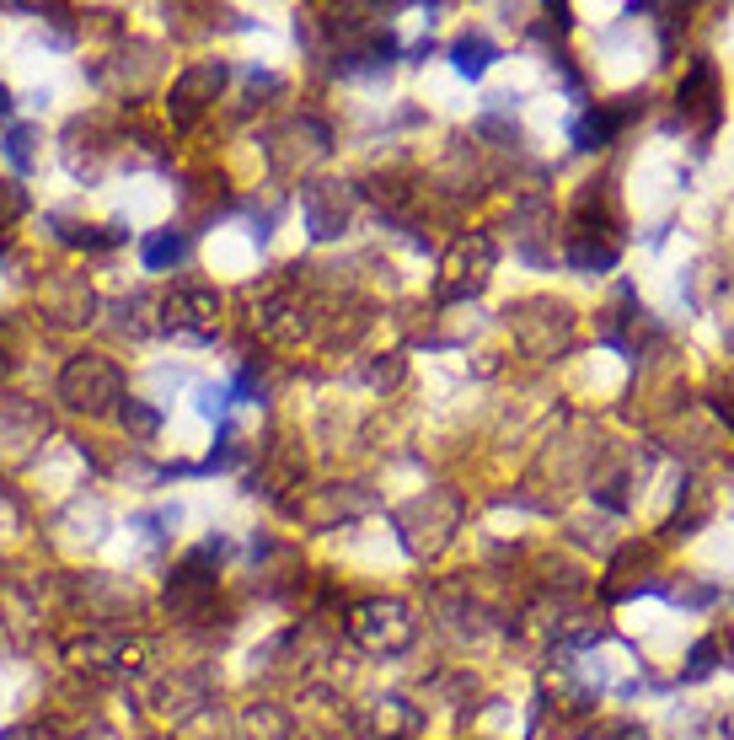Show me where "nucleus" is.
Here are the masks:
<instances>
[{
  "mask_svg": "<svg viewBox=\"0 0 734 740\" xmlns=\"http://www.w3.org/2000/svg\"><path fill=\"white\" fill-rule=\"evenodd\" d=\"M119 419H123V430L129 434H140V440H151V434L161 430V414L151 408V403H140V397H129L119 408Z\"/></svg>",
  "mask_w": 734,
  "mask_h": 740,
  "instance_id": "obj_16",
  "label": "nucleus"
},
{
  "mask_svg": "<svg viewBox=\"0 0 734 740\" xmlns=\"http://www.w3.org/2000/svg\"><path fill=\"white\" fill-rule=\"evenodd\" d=\"M493 274V242L489 237H461L450 242L445 263H440V301H467L489 285Z\"/></svg>",
  "mask_w": 734,
  "mask_h": 740,
  "instance_id": "obj_2",
  "label": "nucleus"
},
{
  "mask_svg": "<svg viewBox=\"0 0 734 740\" xmlns=\"http://www.w3.org/2000/svg\"><path fill=\"white\" fill-rule=\"evenodd\" d=\"M60 397L75 414H108L123 403V370L108 355H70L60 370Z\"/></svg>",
  "mask_w": 734,
  "mask_h": 740,
  "instance_id": "obj_1",
  "label": "nucleus"
},
{
  "mask_svg": "<svg viewBox=\"0 0 734 740\" xmlns=\"http://www.w3.org/2000/svg\"><path fill=\"white\" fill-rule=\"evenodd\" d=\"M713 655H719V638H702V644L691 649V666H686V681H702V677H708V671L719 666Z\"/></svg>",
  "mask_w": 734,
  "mask_h": 740,
  "instance_id": "obj_18",
  "label": "nucleus"
},
{
  "mask_svg": "<svg viewBox=\"0 0 734 740\" xmlns=\"http://www.w3.org/2000/svg\"><path fill=\"white\" fill-rule=\"evenodd\" d=\"M70 660H75V666H119L123 638H97V633H92V638H75V644H70Z\"/></svg>",
  "mask_w": 734,
  "mask_h": 740,
  "instance_id": "obj_14",
  "label": "nucleus"
},
{
  "mask_svg": "<svg viewBox=\"0 0 734 740\" xmlns=\"http://www.w3.org/2000/svg\"><path fill=\"white\" fill-rule=\"evenodd\" d=\"M22 210H27L22 188H16V183H0V226H11V220H16Z\"/></svg>",
  "mask_w": 734,
  "mask_h": 740,
  "instance_id": "obj_19",
  "label": "nucleus"
},
{
  "mask_svg": "<svg viewBox=\"0 0 734 740\" xmlns=\"http://www.w3.org/2000/svg\"><path fill=\"white\" fill-rule=\"evenodd\" d=\"M301 210H306L311 237H316V242H327V237H338V231H344V220H349V210H354V193H349L344 183H316V188H306Z\"/></svg>",
  "mask_w": 734,
  "mask_h": 740,
  "instance_id": "obj_7",
  "label": "nucleus"
},
{
  "mask_svg": "<svg viewBox=\"0 0 734 740\" xmlns=\"http://www.w3.org/2000/svg\"><path fill=\"white\" fill-rule=\"evenodd\" d=\"M226 60H198L188 64L183 75L172 81V97H167V114H172V123L178 129H193V123L204 119V108L220 97V86H226Z\"/></svg>",
  "mask_w": 734,
  "mask_h": 740,
  "instance_id": "obj_4",
  "label": "nucleus"
},
{
  "mask_svg": "<svg viewBox=\"0 0 734 740\" xmlns=\"http://www.w3.org/2000/svg\"><path fill=\"white\" fill-rule=\"evenodd\" d=\"M55 226H60V237L70 247H113V242H123L119 226H81V220H55Z\"/></svg>",
  "mask_w": 734,
  "mask_h": 740,
  "instance_id": "obj_15",
  "label": "nucleus"
},
{
  "mask_svg": "<svg viewBox=\"0 0 734 740\" xmlns=\"http://www.w3.org/2000/svg\"><path fill=\"white\" fill-rule=\"evenodd\" d=\"M568 263L579 268V274H606V268H616V237L606 231V226H595V220H574V231H568Z\"/></svg>",
  "mask_w": 734,
  "mask_h": 740,
  "instance_id": "obj_8",
  "label": "nucleus"
},
{
  "mask_svg": "<svg viewBox=\"0 0 734 740\" xmlns=\"http://www.w3.org/2000/svg\"><path fill=\"white\" fill-rule=\"evenodd\" d=\"M349 633L365 644V649H408L413 644V633H419V622H413V612L402 607V601H365L360 612L349 617Z\"/></svg>",
  "mask_w": 734,
  "mask_h": 740,
  "instance_id": "obj_3",
  "label": "nucleus"
},
{
  "mask_svg": "<svg viewBox=\"0 0 734 740\" xmlns=\"http://www.w3.org/2000/svg\"><path fill=\"white\" fill-rule=\"evenodd\" d=\"M419 730V714L408 697H370V708L360 714V736L365 740H402Z\"/></svg>",
  "mask_w": 734,
  "mask_h": 740,
  "instance_id": "obj_9",
  "label": "nucleus"
},
{
  "mask_svg": "<svg viewBox=\"0 0 734 740\" xmlns=\"http://www.w3.org/2000/svg\"><path fill=\"white\" fill-rule=\"evenodd\" d=\"M719 75H713V64L708 60H691L686 70V81H681V114H702V129H713L719 123Z\"/></svg>",
  "mask_w": 734,
  "mask_h": 740,
  "instance_id": "obj_10",
  "label": "nucleus"
},
{
  "mask_svg": "<svg viewBox=\"0 0 734 740\" xmlns=\"http://www.w3.org/2000/svg\"><path fill=\"white\" fill-rule=\"evenodd\" d=\"M5 740H55V736H49L44 725H22V730H11Z\"/></svg>",
  "mask_w": 734,
  "mask_h": 740,
  "instance_id": "obj_20",
  "label": "nucleus"
},
{
  "mask_svg": "<svg viewBox=\"0 0 734 740\" xmlns=\"http://www.w3.org/2000/svg\"><path fill=\"white\" fill-rule=\"evenodd\" d=\"M215 553H220V542L198 548V553L167 580V607H172L178 617H204V607L215 601V574H209V558Z\"/></svg>",
  "mask_w": 734,
  "mask_h": 740,
  "instance_id": "obj_6",
  "label": "nucleus"
},
{
  "mask_svg": "<svg viewBox=\"0 0 734 740\" xmlns=\"http://www.w3.org/2000/svg\"><path fill=\"white\" fill-rule=\"evenodd\" d=\"M140 258H145V268H172V263H183L188 258V237L183 231H151L145 237V247H140Z\"/></svg>",
  "mask_w": 734,
  "mask_h": 740,
  "instance_id": "obj_12",
  "label": "nucleus"
},
{
  "mask_svg": "<svg viewBox=\"0 0 734 740\" xmlns=\"http://www.w3.org/2000/svg\"><path fill=\"white\" fill-rule=\"evenodd\" d=\"M633 103H638V97H622V108H590L585 119L574 123V140H579V151H606L616 129L633 119Z\"/></svg>",
  "mask_w": 734,
  "mask_h": 740,
  "instance_id": "obj_11",
  "label": "nucleus"
},
{
  "mask_svg": "<svg viewBox=\"0 0 734 740\" xmlns=\"http://www.w3.org/2000/svg\"><path fill=\"white\" fill-rule=\"evenodd\" d=\"M719 414H724V425H734V397H724V403H719Z\"/></svg>",
  "mask_w": 734,
  "mask_h": 740,
  "instance_id": "obj_22",
  "label": "nucleus"
},
{
  "mask_svg": "<svg viewBox=\"0 0 734 740\" xmlns=\"http://www.w3.org/2000/svg\"><path fill=\"white\" fill-rule=\"evenodd\" d=\"M161 327L178 338H215L220 327V296L209 285H178L161 301Z\"/></svg>",
  "mask_w": 734,
  "mask_h": 740,
  "instance_id": "obj_5",
  "label": "nucleus"
},
{
  "mask_svg": "<svg viewBox=\"0 0 734 740\" xmlns=\"http://www.w3.org/2000/svg\"><path fill=\"white\" fill-rule=\"evenodd\" d=\"M450 60H456V70H461V75H483L498 55H493V44L483 38V33H467V38H456Z\"/></svg>",
  "mask_w": 734,
  "mask_h": 740,
  "instance_id": "obj_13",
  "label": "nucleus"
},
{
  "mask_svg": "<svg viewBox=\"0 0 734 740\" xmlns=\"http://www.w3.org/2000/svg\"><path fill=\"white\" fill-rule=\"evenodd\" d=\"M33 140H38V134H33L27 123H11V129H5V156H11V167H22V172L33 167Z\"/></svg>",
  "mask_w": 734,
  "mask_h": 740,
  "instance_id": "obj_17",
  "label": "nucleus"
},
{
  "mask_svg": "<svg viewBox=\"0 0 734 740\" xmlns=\"http://www.w3.org/2000/svg\"><path fill=\"white\" fill-rule=\"evenodd\" d=\"M0 119H11V86L0 81Z\"/></svg>",
  "mask_w": 734,
  "mask_h": 740,
  "instance_id": "obj_21",
  "label": "nucleus"
}]
</instances>
